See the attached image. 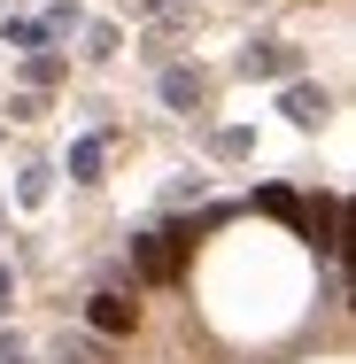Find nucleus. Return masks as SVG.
Here are the masks:
<instances>
[{"instance_id":"f257e3e1","label":"nucleus","mask_w":356,"mask_h":364,"mask_svg":"<svg viewBox=\"0 0 356 364\" xmlns=\"http://www.w3.org/2000/svg\"><path fill=\"white\" fill-rule=\"evenodd\" d=\"M186 248H194V232H186V225H171V232H140V240H132V272L171 287V279L186 272Z\"/></svg>"},{"instance_id":"f03ea898","label":"nucleus","mask_w":356,"mask_h":364,"mask_svg":"<svg viewBox=\"0 0 356 364\" xmlns=\"http://www.w3.org/2000/svg\"><path fill=\"white\" fill-rule=\"evenodd\" d=\"M85 326H93L101 341H124V333L140 326V302H132V294H117V287H101L93 302H85Z\"/></svg>"},{"instance_id":"7ed1b4c3","label":"nucleus","mask_w":356,"mask_h":364,"mask_svg":"<svg viewBox=\"0 0 356 364\" xmlns=\"http://www.w3.org/2000/svg\"><path fill=\"white\" fill-rule=\"evenodd\" d=\"M240 77H302V47H286V39H248Z\"/></svg>"},{"instance_id":"20e7f679","label":"nucleus","mask_w":356,"mask_h":364,"mask_svg":"<svg viewBox=\"0 0 356 364\" xmlns=\"http://www.w3.org/2000/svg\"><path fill=\"white\" fill-rule=\"evenodd\" d=\"M325 109H333V93H325V85H310V77H286L279 117H294V124H325Z\"/></svg>"},{"instance_id":"39448f33","label":"nucleus","mask_w":356,"mask_h":364,"mask_svg":"<svg viewBox=\"0 0 356 364\" xmlns=\"http://www.w3.org/2000/svg\"><path fill=\"white\" fill-rule=\"evenodd\" d=\"M302 232H310V248H318V256H341V194H318V202H310V218H302Z\"/></svg>"},{"instance_id":"423d86ee","label":"nucleus","mask_w":356,"mask_h":364,"mask_svg":"<svg viewBox=\"0 0 356 364\" xmlns=\"http://www.w3.org/2000/svg\"><path fill=\"white\" fill-rule=\"evenodd\" d=\"M202 93H210L202 70H163V101H171V109H202Z\"/></svg>"},{"instance_id":"0eeeda50","label":"nucleus","mask_w":356,"mask_h":364,"mask_svg":"<svg viewBox=\"0 0 356 364\" xmlns=\"http://www.w3.org/2000/svg\"><path fill=\"white\" fill-rule=\"evenodd\" d=\"M101 155H109V140H77L70 147V186H93L101 178Z\"/></svg>"},{"instance_id":"6e6552de","label":"nucleus","mask_w":356,"mask_h":364,"mask_svg":"<svg viewBox=\"0 0 356 364\" xmlns=\"http://www.w3.org/2000/svg\"><path fill=\"white\" fill-rule=\"evenodd\" d=\"M23 77H31V85H55V77H63V55H55V47H31Z\"/></svg>"},{"instance_id":"1a4fd4ad","label":"nucleus","mask_w":356,"mask_h":364,"mask_svg":"<svg viewBox=\"0 0 356 364\" xmlns=\"http://www.w3.org/2000/svg\"><path fill=\"white\" fill-rule=\"evenodd\" d=\"M256 202H264V210H271V218H302V202H294V194H286V186H264V194H256Z\"/></svg>"},{"instance_id":"9d476101","label":"nucleus","mask_w":356,"mask_h":364,"mask_svg":"<svg viewBox=\"0 0 356 364\" xmlns=\"http://www.w3.org/2000/svg\"><path fill=\"white\" fill-rule=\"evenodd\" d=\"M8 302H16V272L0 264V318H8Z\"/></svg>"},{"instance_id":"9b49d317","label":"nucleus","mask_w":356,"mask_h":364,"mask_svg":"<svg viewBox=\"0 0 356 364\" xmlns=\"http://www.w3.org/2000/svg\"><path fill=\"white\" fill-rule=\"evenodd\" d=\"M0 364H23V341L16 333H0Z\"/></svg>"},{"instance_id":"f8f14e48","label":"nucleus","mask_w":356,"mask_h":364,"mask_svg":"<svg viewBox=\"0 0 356 364\" xmlns=\"http://www.w3.org/2000/svg\"><path fill=\"white\" fill-rule=\"evenodd\" d=\"M163 8H178V0H140V16H163Z\"/></svg>"},{"instance_id":"ddd939ff","label":"nucleus","mask_w":356,"mask_h":364,"mask_svg":"<svg viewBox=\"0 0 356 364\" xmlns=\"http://www.w3.org/2000/svg\"><path fill=\"white\" fill-rule=\"evenodd\" d=\"M63 364H93V357H85V349H77V357H63Z\"/></svg>"}]
</instances>
